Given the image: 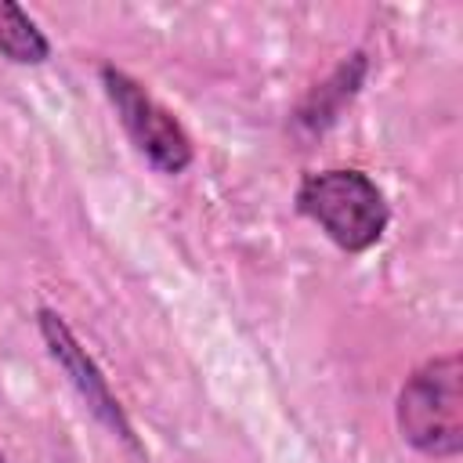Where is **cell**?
<instances>
[{
	"mask_svg": "<svg viewBox=\"0 0 463 463\" xmlns=\"http://www.w3.org/2000/svg\"><path fill=\"white\" fill-rule=\"evenodd\" d=\"M402 438L434 459H452L463 449V362L456 351L423 362L398 391Z\"/></svg>",
	"mask_w": 463,
	"mask_h": 463,
	"instance_id": "cell-1",
	"label": "cell"
},
{
	"mask_svg": "<svg viewBox=\"0 0 463 463\" xmlns=\"http://www.w3.org/2000/svg\"><path fill=\"white\" fill-rule=\"evenodd\" d=\"M297 210L347 253H365L369 246H376L391 221L387 199L376 181L347 166L307 174L297 188Z\"/></svg>",
	"mask_w": 463,
	"mask_h": 463,
	"instance_id": "cell-2",
	"label": "cell"
},
{
	"mask_svg": "<svg viewBox=\"0 0 463 463\" xmlns=\"http://www.w3.org/2000/svg\"><path fill=\"white\" fill-rule=\"evenodd\" d=\"M101 87L123 123V130L130 134L134 148L163 174H181L192 163V137L184 134V127L177 123V116L170 109H163L137 80H130L123 69L105 65L101 69Z\"/></svg>",
	"mask_w": 463,
	"mask_h": 463,
	"instance_id": "cell-3",
	"label": "cell"
},
{
	"mask_svg": "<svg viewBox=\"0 0 463 463\" xmlns=\"http://www.w3.org/2000/svg\"><path fill=\"white\" fill-rule=\"evenodd\" d=\"M36 326H40V336H43L51 358H54L58 369L69 376V383L76 387V394L83 398V405L94 412V420L105 423L127 449H134L137 456H145V449H141V441H137V434H134V427H130L123 405H119L116 394L109 391V380L101 376V369H98V362L87 354V347H80V340L72 336V329L65 326V318H61L58 311H51V307H40V311H36Z\"/></svg>",
	"mask_w": 463,
	"mask_h": 463,
	"instance_id": "cell-4",
	"label": "cell"
},
{
	"mask_svg": "<svg viewBox=\"0 0 463 463\" xmlns=\"http://www.w3.org/2000/svg\"><path fill=\"white\" fill-rule=\"evenodd\" d=\"M0 58L14 65H40L51 58V40L11 0H0Z\"/></svg>",
	"mask_w": 463,
	"mask_h": 463,
	"instance_id": "cell-5",
	"label": "cell"
},
{
	"mask_svg": "<svg viewBox=\"0 0 463 463\" xmlns=\"http://www.w3.org/2000/svg\"><path fill=\"white\" fill-rule=\"evenodd\" d=\"M362 76H365V54H351V61H344V65L333 72V80L311 94V101L300 109V119H307L311 127H318V119H322V123L336 119L340 105L351 101V94L358 90Z\"/></svg>",
	"mask_w": 463,
	"mask_h": 463,
	"instance_id": "cell-6",
	"label": "cell"
},
{
	"mask_svg": "<svg viewBox=\"0 0 463 463\" xmlns=\"http://www.w3.org/2000/svg\"><path fill=\"white\" fill-rule=\"evenodd\" d=\"M0 463H7V459H4V452H0Z\"/></svg>",
	"mask_w": 463,
	"mask_h": 463,
	"instance_id": "cell-7",
	"label": "cell"
}]
</instances>
